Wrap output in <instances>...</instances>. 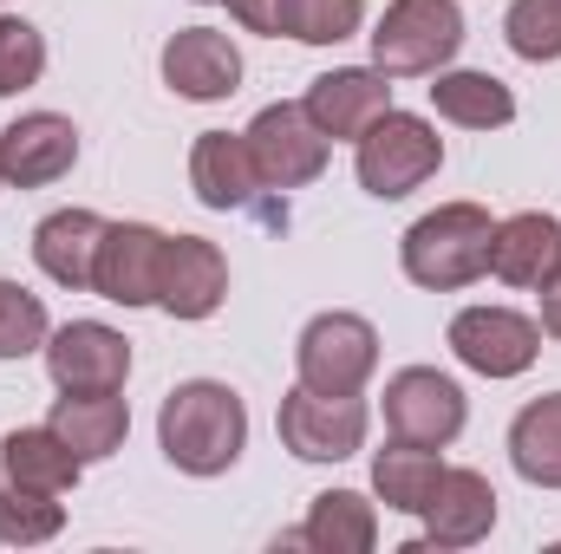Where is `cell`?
<instances>
[{
	"label": "cell",
	"instance_id": "6da1fadb",
	"mask_svg": "<svg viewBox=\"0 0 561 554\" xmlns=\"http://www.w3.org/2000/svg\"><path fill=\"white\" fill-rule=\"evenodd\" d=\"M157 450L183 476H222L249 450V405L222 379H183L157 412Z\"/></svg>",
	"mask_w": 561,
	"mask_h": 554
},
{
	"label": "cell",
	"instance_id": "7a4b0ae2",
	"mask_svg": "<svg viewBox=\"0 0 561 554\" xmlns=\"http://www.w3.org/2000/svg\"><path fill=\"white\" fill-rule=\"evenodd\" d=\"M490 235H496V216L483 203H437L431 216L405 229L399 268L424 293H457L490 275Z\"/></svg>",
	"mask_w": 561,
	"mask_h": 554
},
{
	"label": "cell",
	"instance_id": "3957f363",
	"mask_svg": "<svg viewBox=\"0 0 561 554\" xmlns=\"http://www.w3.org/2000/svg\"><path fill=\"white\" fill-rule=\"evenodd\" d=\"M444 170V138H437V125L419 118V112H386V118H373L359 138H353V176H359V189L366 196H379V203H405L412 189H424L431 176Z\"/></svg>",
	"mask_w": 561,
	"mask_h": 554
},
{
	"label": "cell",
	"instance_id": "277c9868",
	"mask_svg": "<svg viewBox=\"0 0 561 554\" xmlns=\"http://www.w3.org/2000/svg\"><path fill=\"white\" fill-rule=\"evenodd\" d=\"M463 53L457 0H392L373 26V66L386 79H431Z\"/></svg>",
	"mask_w": 561,
	"mask_h": 554
},
{
	"label": "cell",
	"instance_id": "5b68a950",
	"mask_svg": "<svg viewBox=\"0 0 561 554\" xmlns=\"http://www.w3.org/2000/svg\"><path fill=\"white\" fill-rule=\"evenodd\" d=\"M379 372V326L366 313H313L294 339V379L313 392H366V379Z\"/></svg>",
	"mask_w": 561,
	"mask_h": 554
},
{
	"label": "cell",
	"instance_id": "8992f818",
	"mask_svg": "<svg viewBox=\"0 0 561 554\" xmlns=\"http://www.w3.org/2000/svg\"><path fill=\"white\" fill-rule=\"evenodd\" d=\"M280 450H294L300 463H346L366 450V430L373 412L359 392H313V385H294L275 412Z\"/></svg>",
	"mask_w": 561,
	"mask_h": 554
},
{
	"label": "cell",
	"instance_id": "52a82bcc",
	"mask_svg": "<svg viewBox=\"0 0 561 554\" xmlns=\"http://www.w3.org/2000/svg\"><path fill=\"white\" fill-rule=\"evenodd\" d=\"M242 138H249V157H255L262 189H307V183H320V170H327V157H333V138L307 118L300 99L262 105Z\"/></svg>",
	"mask_w": 561,
	"mask_h": 554
},
{
	"label": "cell",
	"instance_id": "ba28073f",
	"mask_svg": "<svg viewBox=\"0 0 561 554\" xmlns=\"http://www.w3.org/2000/svg\"><path fill=\"white\" fill-rule=\"evenodd\" d=\"M470 424V399L450 372L437 366H405L386 379V430L405 437V443H431V450H450Z\"/></svg>",
	"mask_w": 561,
	"mask_h": 554
},
{
	"label": "cell",
	"instance_id": "9c48e42d",
	"mask_svg": "<svg viewBox=\"0 0 561 554\" xmlns=\"http://www.w3.org/2000/svg\"><path fill=\"white\" fill-rule=\"evenodd\" d=\"M444 339L457 366H470L477 379H523L542 359V326L516 307H463Z\"/></svg>",
	"mask_w": 561,
	"mask_h": 554
},
{
	"label": "cell",
	"instance_id": "30bf717a",
	"mask_svg": "<svg viewBox=\"0 0 561 554\" xmlns=\"http://www.w3.org/2000/svg\"><path fill=\"white\" fill-rule=\"evenodd\" d=\"M46 372H53L59 392H125L131 339L105 320H66L46 339Z\"/></svg>",
	"mask_w": 561,
	"mask_h": 554
},
{
	"label": "cell",
	"instance_id": "8fae6325",
	"mask_svg": "<svg viewBox=\"0 0 561 554\" xmlns=\"http://www.w3.org/2000/svg\"><path fill=\"white\" fill-rule=\"evenodd\" d=\"M490 529H496V489H490V476L470 470V463H444V476H437V489L424 503V535L412 542V554L477 549V542H490Z\"/></svg>",
	"mask_w": 561,
	"mask_h": 554
},
{
	"label": "cell",
	"instance_id": "7c38bea8",
	"mask_svg": "<svg viewBox=\"0 0 561 554\" xmlns=\"http://www.w3.org/2000/svg\"><path fill=\"white\" fill-rule=\"evenodd\" d=\"M157 66H163V85L190 105H222L242 92V46L216 26H176Z\"/></svg>",
	"mask_w": 561,
	"mask_h": 554
},
{
	"label": "cell",
	"instance_id": "4fadbf2b",
	"mask_svg": "<svg viewBox=\"0 0 561 554\" xmlns=\"http://www.w3.org/2000/svg\"><path fill=\"white\" fill-rule=\"evenodd\" d=\"M163 249H170V235L150 229V222H105L99 268H92V293L112 300V307H157Z\"/></svg>",
	"mask_w": 561,
	"mask_h": 554
},
{
	"label": "cell",
	"instance_id": "5bb4252c",
	"mask_svg": "<svg viewBox=\"0 0 561 554\" xmlns=\"http://www.w3.org/2000/svg\"><path fill=\"white\" fill-rule=\"evenodd\" d=\"M79 163V125L66 112H20L0 131V183L7 189H46L72 176Z\"/></svg>",
	"mask_w": 561,
	"mask_h": 554
},
{
	"label": "cell",
	"instance_id": "9a60e30c",
	"mask_svg": "<svg viewBox=\"0 0 561 554\" xmlns=\"http://www.w3.org/2000/svg\"><path fill=\"white\" fill-rule=\"evenodd\" d=\"M300 105H307V118H313L333 143H353L373 118L392 112V79H386L379 66H333V72H320V79L307 85Z\"/></svg>",
	"mask_w": 561,
	"mask_h": 554
},
{
	"label": "cell",
	"instance_id": "2e32d148",
	"mask_svg": "<svg viewBox=\"0 0 561 554\" xmlns=\"http://www.w3.org/2000/svg\"><path fill=\"white\" fill-rule=\"evenodd\" d=\"M222 300H229V255L216 242H203V235H170L157 307L170 320H209Z\"/></svg>",
	"mask_w": 561,
	"mask_h": 554
},
{
	"label": "cell",
	"instance_id": "e0dca14e",
	"mask_svg": "<svg viewBox=\"0 0 561 554\" xmlns=\"http://www.w3.org/2000/svg\"><path fill=\"white\" fill-rule=\"evenodd\" d=\"M490 275L503 287H523V293L549 287L561 275V216H549V209L503 216L490 235Z\"/></svg>",
	"mask_w": 561,
	"mask_h": 554
},
{
	"label": "cell",
	"instance_id": "ac0fdd59",
	"mask_svg": "<svg viewBox=\"0 0 561 554\" xmlns=\"http://www.w3.org/2000/svg\"><path fill=\"white\" fill-rule=\"evenodd\" d=\"M275 549H313V554H373L379 549V503L359 489H320L307 503V522L287 529Z\"/></svg>",
	"mask_w": 561,
	"mask_h": 554
},
{
	"label": "cell",
	"instance_id": "d6986e66",
	"mask_svg": "<svg viewBox=\"0 0 561 554\" xmlns=\"http://www.w3.org/2000/svg\"><path fill=\"white\" fill-rule=\"evenodd\" d=\"M99 242H105V216L99 209H53L33 229V262L39 275L66 293H92V268H99Z\"/></svg>",
	"mask_w": 561,
	"mask_h": 554
},
{
	"label": "cell",
	"instance_id": "ffe728a7",
	"mask_svg": "<svg viewBox=\"0 0 561 554\" xmlns=\"http://www.w3.org/2000/svg\"><path fill=\"white\" fill-rule=\"evenodd\" d=\"M190 189L203 209L229 216V209H249L262 176H255V157H249V138L242 131H203L190 143Z\"/></svg>",
	"mask_w": 561,
	"mask_h": 554
},
{
	"label": "cell",
	"instance_id": "44dd1931",
	"mask_svg": "<svg viewBox=\"0 0 561 554\" xmlns=\"http://www.w3.org/2000/svg\"><path fill=\"white\" fill-rule=\"evenodd\" d=\"M79 476H85V463L72 457V443L53 424H20V430L0 437V483L46 489V496H72Z\"/></svg>",
	"mask_w": 561,
	"mask_h": 554
},
{
	"label": "cell",
	"instance_id": "7402d4cb",
	"mask_svg": "<svg viewBox=\"0 0 561 554\" xmlns=\"http://www.w3.org/2000/svg\"><path fill=\"white\" fill-rule=\"evenodd\" d=\"M46 424H53V430L72 443V457L92 470V463H105V457L125 450V437H131V405H125L118 392H59Z\"/></svg>",
	"mask_w": 561,
	"mask_h": 554
},
{
	"label": "cell",
	"instance_id": "603a6c76",
	"mask_svg": "<svg viewBox=\"0 0 561 554\" xmlns=\"http://www.w3.org/2000/svg\"><path fill=\"white\" fill-rule=\"evenodd\" d=\"M431 112L457 131H503L516 118V92L496 79V72H470V66H444L431 72Z\"/></svg>",
	"mask_w": 561,
	"mask_h": 554
},
{
	"label": "cell",
	"instance_id": "cb8c5ba5",
	"mask_svg": "<svg viewBox=\"0 0 561 554\" xmlns=\"http://www.w3.org/2000/svg\"><path fill=\"white\" fill-rule=\"evenodd\" d=\"M437 476H444V450H431V443L392 437V443L373 457V496H379L386 509H399V516H424Z\"/></svg>",
	"mask_w": 561,
	"mask_h": 554
},
{
	"label": "cell",
	"instance_id": "d4e9b609",
	"mask_svg": "<svg viewBox=\"0 0 561 554\" xmlns=\"http://www.w3.org/2000/svg\"><path fill=\"white\" fill-rule=\"evenodd\" d=\"M510 463L529 489H561V392L529 399L510 424Z\"/></svg>",
	"mask_w": 561,
	"mask_h": 554
},
{
	"label": "cell",
	"instance_id": "484cf974",
	"mask_svg": "<svg viewBox=\"0 0 561 554\" xmlns=\"http://www.w3.org/2000/svg\"><path fill=\"white\" fill-rule=\"evenodd\" d=\"M66 529V503L46 496V489H20V483H0V542L7 549H39Z\"/></svg>",
	"mask_w": 561,
	"mask_h": 554
},
{
	"label": "cell",
	"instance_id": "4316f807",
	"mask_svg": "<svg viewBox=\"0 0 561 554\" xmlns=\"http://www.w3.org/2000/svg\"><path fill=\"white\" fill-rule=\"evenodd\" d=\"M366 26V0H280V33L300 46H340Z\"/></svg>",
	"mask_w": 561,
	"mask_h": 554
},
{
	"label": "cell",
	"instance_id": "83f0119b",
	"mask_svg": "<svg viewBox=\"0 0 561 554\" xmlns=\"http://www.w3.org/2000/svg\"><path fill=\"white\" fill-rule=\"evenodd\" d=\"M53 339V320H46V300L26 287V280L0 275V359H26V353H46Z\"/></svg>",
	"mask_w": 561,
	"mask_h": 554
},
{
	"label": "cell",
	"instance_id": "f1b7e54d",
	"mask_svg": "<svg viewBox=\"0 0 561 554\" xmlns=\"http://www.w3.org/2000/svg\"><path fill=\"white\" fill-rule=\"evenodd\" d=\"M503 39L516 59L529 66H556L561 59V0H510L503 13Z\"/></svg>",
	"mask_w": 561,
	"mask_h": 554
},
{
	"label": "cell",
	"instance_id": "f546056e",
	"mask_svg": "<svg viewBox=\"0 0 561 554\" xmlns=\"http://www.w3.org/2000/svg\"><path fill=\"white\" fill-rule=\"evenodd\" d=\"M46 79V33L20 13H0V99H20Z\"/></svg>",
	"mask_w": 561,
	"mask_h": 554
},
{
	"label": "cell",
	"instance_id": "4dcf8cb0",
	"mask_svg": "<svg viewBox=\"0 0 561 554\" xmlns=\"http://www.w3.org/2000/svg\"><path fill=\"white\" fill-rule=\"evenodd\" d=\"M229 7V20L242 26V33H268L280 39V0H222Z\"/></svg>",
	"mask_w": 561,
	"mask_h": 554
},
{
	"label": "cell",
	"instance_id": "1f68e13d",
	"mask_svg": "<svg viewBox=\"0 0 561 554\" xmlns=\"http://www.w3.org/2000/svg\"><path fill=\"white\" fill-rule=\"evenodd\" d=\"M536 293H542V320H536V326H542L549 339H561V275L549 280V287H536Z\"/></svg>",
	"mask_w": 561,
	"mask_h": 554
},
{
	"label": "cell",
	"instance_id": "d6a6232c",
	"mask_svg": "<svg viewBox=\"0 0 561 554\" xmlns=\"http://www.w3.org/2000/svg\"><path fill=\"white\" fill-rule=\"evenodd\" d=\"M196 7H222V0H196Z\"/></svg>",
	"mask_w": 561,
	"mask_h": 554
}]
</instances>
